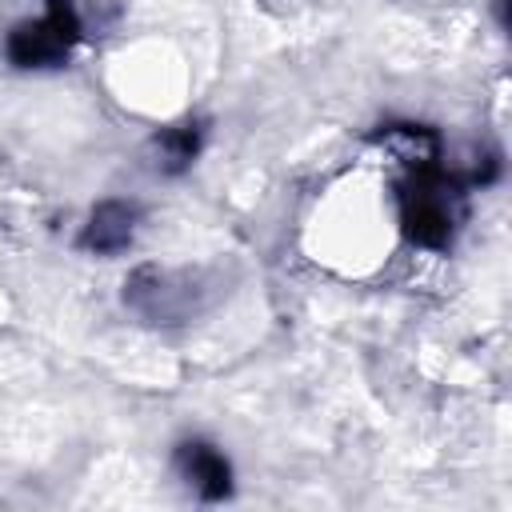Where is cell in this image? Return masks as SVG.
<instances>
[{"mask_svg": "<svg viewBox=\"0 0 512 512\" xmlns=\"http://www.w3.org/2000/svg\"><path fill=\"white\" fill-rule=\"evenodd\" d=\"M76 32H80V20H76L72 4H68V0H52V8H48L44 20L24 24V28L12 32L8 56H12L16 64H24V68L56 64V60L68 52V44L76 40Z\"/></svg>", "mask_w": 512, "mask_h": 512, "instance_id": "obj_1", "label": "cell"}, {"mask_svg": "<svg viewBox=\"0 0 512 512\" xmlns=\"http://www.w3.org/2000/svg\"><path fill=\"white\" fill-rule=\"evenodd\" d=\"M180 468L188 476V484L204 496V500H220L228 496L232 488V472H228V460L208 448V444H180Z\"/></svg>", "mask_w": 512, "mask_h": 512, "instance_id": "obj_2", "label": "cell"}, {"mask_svg": "<svg viewBox=\"0 0 512 512\" xmlns=\"http://www.w3.org/2000/svg\"><path fill=\"white\" fill-rule=\"evenodd\" d=\"M404 224H408V236L420 240V244H444L448 232H452L448 204L440 196H428V192H416V200H408Z\"/></svg>", "mask_w": 512, "mask_h": 512, "instance_id": "obj_3", "label": "cell"}, {"mask_svg": "<svg viewBox=\"0 0 512 512\" xmlns=\"http://www.w3.org/2000/svg\"><path fill=\"white\" fill-rule=\"evenodd\" d=\"M128 236H132V208L112 200V204H100L92 212V224L84 232V244L96 248V252H116V248L128 244Z\"/></svg>", "mask_w": 512, "mask_h": 512, "instance_id": "obj_4", "label": "cell"}, {"mask_svg": "<svg viewBox=\"0 0 512 512\" xmlns=\"http://www.w3.org/2000/svg\"><path fill=\"white\" fill-rule=\"evenodd\" d=\"M384 144H392L408 164H432L436 160V136L428 128H412V124H400V128H384L380 136Z\"/></svg>", "mask_w": 512, "mask_h": 512, "instance_id": "obj_5", "label": "cell"}, {"mask_svg": "<svg viewBox=\"0 0 512 512\" xmlns=\"http://www.w3.org/2000/svg\"><path fill=\"white\" fill-rule=\"evenodd\" d=\"M156 148H160V164H164L168 172H180V168H188V160L196 156V148H200V132H196L192 124L172 128V132L160 136Z\"/></svg>", "mask_w": 512, "mask_h": 512, "instance_id": "obj_6", "label": "cell"}]
</instances>
